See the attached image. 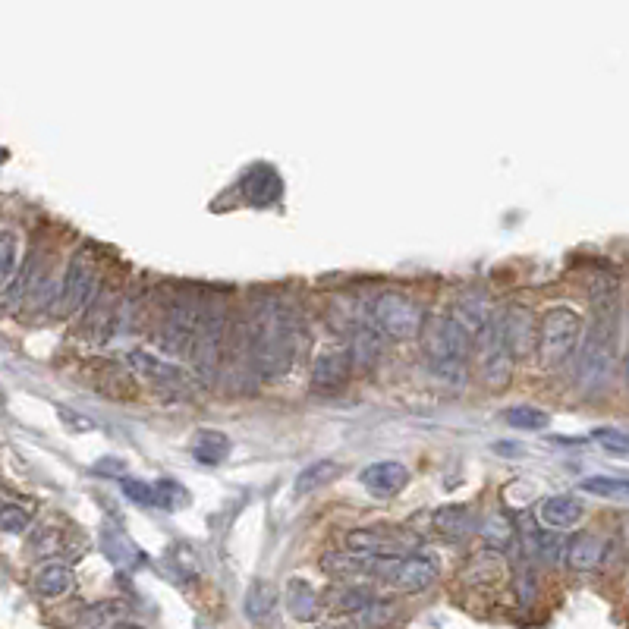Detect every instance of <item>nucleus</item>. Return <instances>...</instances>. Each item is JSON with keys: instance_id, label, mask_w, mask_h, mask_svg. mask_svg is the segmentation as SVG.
I'll use <instances>...</instances> for the list:
<instances>
[{"instance_id": "obj_1", "label": "nucleus", "mask_w": 629, "mask_h": 629, "mask_svg": "<svg viewBox=\"0 0 629 629\" xmlns=\"http://www.w3.org/2000/svg\"><path fill=\"white\" fill-rule=\"evenodd\" d=\"M592 321L582 334L576 378L585 394H598L614 375L617 362V328H620V284L611 274H595L589 280Z\"/></svg>"}, {"instance_id": "obj_2", "label": "nucleus", "mask_w": 629, "mask_h": 629, "mask_svg": "<svg viewBox=\"0 0 629 629\" xmlns=\"http://www.w3.org/2000/svg\"><path fill=\"white\" fill-rule=\"evenodd\" d=\"M296 350H299V321L296 312L287 306L284 299H262L252 312L249 321V362L255 365V372L277 381L284 378L293 362H296Z\"/></svg>"}, {"instance_id": "obj_3", "label": "nucleus", "mask_w": 629, "mask_h": 629, "mask_svg": "<svg viewBox=\"0 0 629 629\" xmlns=\"http://www.w3.org/2000/svg\"><path fill=\"white\" fill-rule=\"evenodd\" d=\"M475 337L453 315L428 318L422 328V356L441 381L463 384Z\"/></svg>"}, {"instance_id": "obj_4", "label": "nucleus", "mask_w": 629, "mask_h": 629, "mask_svg": "<svg viewBox=\"0 0 629 629\" xmlns=\"http://www.w3.org/2000/svg\"><path fill=\"white\" fill-rule=\"evenodd\" d=\"M205 306L208 302L177 296L164 302L161 324H158V346L173 356H189L195 350V340H199L202 321H205Z\"/></svg>"}, {"instance_id": "obj_5", "label": "nucleus", "mask_w": 629, "mask_h": 629, "mask_svg": "<svg viewBox=\"0 0 629 629\" xmlns=\"http://www.w3.org/2000/svg\"><path fill=\"white\" fill-rule=\"evenodd\" d=\"M368 321H372L387 340H412V337H422L425 312L412 296L400 290H384L372 299V306H368Z\"/></svg>"}, {"instance_id": "obj_6", "label": "nucleus", "mask_w": 629, "mask_h": 629, "mask_svg": "<svg viewBox=\"0 0 629 629\" xmlns=\"http://www.w3.org/2000/svg\"><path fill=\"white\" fill-rule=\"evenodd\" d=\"M579 334H585L579 312H573L567 306L548 309L545 318H541V324H538V350L535 353H538L541 365L557 368V365L567 362L576 353Z\"/></svg>"}, {"instance_id": "obj_7", "label": "nucleus", "mask_w": 629, "mask_h": 629, "mask_svg": "<svg viewBox=\"0 0 629 629\" xmlns=\"http://www.w3.org/2000/svg\"><path fill=\"white\" fill-rule=\"evenodd\" d=\"M346 548L359 557L372 560H394V557H409L419 554L422 535L406 526H362L346 535Z\"/></svg>"}, {"instance_id": "obj_8", "label": "nucleus", "mask_w": 629, "mask_h": 629, "mask_svg": "<svg viewBox=\"0 0 629 629\" xmlns=\"http://www.w3.org/2000/svg\"><path fill=\"white\" fill-rule=\"evenodd\" d=\"M368 576L394 585V589L403 595H416L438 582L441 567H438V560L428 554H409V557H394V560H372L368 563Z\"/></svg>"}, {"instance_id": "obj_9", "label": "nucleus", "mask_w": 629, "mask_h": 629, "mask_svg": "<svg viewBox=\"0 0 629 629\" xmlns=\"http://www.w3.org/2000/svg\"><path fill=\"white\" fill-rule=\"evenodd\" d=\"M224 337H227V309L221 299H211L205 306V321H202L199 340H195V350H192L195 375H199V381H205V384L218 378V368L224 362Z\"/></svg>"}, {"instance_id": "obj_10", "label": "nucleus", "mask_w": 629, "mask_h": 629, "mask_svg": "<svg viewBox=\"0 0 629 629\" xmlns=\"http://www.w3.org/2000/svg\"><path fill=\"white\" fill-rule=\"evenodd\" d=\"M479 343V368H482V381L494 390H501L510 384L513 378V365H516V356H513V346L507 340V328H504V315L497 312L494 321L488 324V328L482 331V337L475 340Z\"/></svg>"}, {"instance_id": "obj_11", "label": "nucleus", "mask_w": 629, "mask_h": 629, "mask_svg": "<svg viewBox=\"0 0 629 629\" xmlns=\"http://www.w3.org/2000/svg\"><path fill=\"white\" fill-rule=\"evenodd\" d=\"M101 277V258L95 246H82L67 265V274L60 280V309L63 315H73L89 306V299Z\"/></svg>"}, {"instance_id": "obj_12", "label": "nucleus", "mask_w": 629, "mask_h": 629, "mask_svg": "<svg viewBox=\"0 0 629 629\" xmlns=\"http://www.w3.org/2000/svg\"><path fill=\"white\" fill-rule=\"evenodd\" d=\"M126 362L139 378H145L151 384L155 394H161L167 400H189L192 397V390H195L192 378H189V372H183L180 365H173V362L148 353V350H133L126 356Z\"/></svg>"}, {"instance_id": "obj_13", "label": "nucleus", "mask_w": 629, "mask_h": 629, "mask_svg": "<svg viewBox=\"0 0 629 629\" xmlns=\"http://www.w3.org/2000/svg\"><path fill=\"white\" fill-rule=\"evenodd\" d=\"M353 375V356L346 346H324L312 359V387L318 394H337Z\"/></svg>"}, {"instance_id": "obj_14", "label": "nucleus", "mask_w": 629, "mask_h": 629, "mask_svg": "<svg viewBox=\"0 0 629 629\" xmlns=\"http://www.w3.org/2000/svg\"><path fill=\"white\" fill-rule=\"evenodd\" d=\"M359 482L372 497H394L406 488L409 469L403 463H394V460H381V463L365 466L359 472Z\"/></svg>"}, {"instance_id": "obj_15", "label": "nucleus", "mask_w": 629, "mask_h": 629, "mask_svg": "<svg viewBox=\"0 0 629 629\" xmlns=\"http://www.w3.org/2000/svg\"><path fill=\"white\" fill-rule=\"evenodd\" d=\"M567 563H570V570L576 573H592L598 570L604 557H607V538L598 535V532H579L567 541Z\"/></svg>"}, {"instance_id": "obj_16", "label": "nucleus", "mask_w": 629, "mask_h": 629, "mask_svg": "<svg viewBox=\"0 0 629 629\" xmlns=\"http://www.w3.org/2000/svg\"><path fill=\"white\" fill-rule=\"evenodd\" d=\"M381 331L375 328L372 321H356L350 324V356H353V365L362 368V372H368V368H375L378 359H381V350H384V343H381Z\"/></svg>"}, {"instance_id": "obj_17", "label": "nucleus", "mask_w": 629, "mask_h": 629, "mask_svg": "<svg viewBox=\"0 0 629 629\" xmlns=\"http://www.w3.org/2000/svg\"><path fill=\"white\" fill-rule=\"evenodd\" d=\"M494 315H497V312H494V306H491V299H488V293H482V290H469V293H463L460 302H457V309H453V318H457L475 340L482 337V331L494 321Z\"/></svg>"}, {"instance_id": "obj_18", "label": "nucleus", "mask_w": 629, "mask_h": 629, "mask_svg": "<svg viewBox=\"0 0 629 629\" xmlns=\"http://www.w3.org/2000/svg\"><path fill=\"white\" fill-rule=\"evenodd\" d=\"M504 328H507V340L513 346L516 359L529 356L532 346L538 350V328H535V318L526 306H510L504 312Z\"/></svg>"}, {"instance_id": "obj_19", "label": "nucleus", "mask_w": 629, "mask_h": 629, "mask_svg": "<svg viewBox=\"0 0 629 629\" xmlns=\"http://www.w3.org/2000/svg\"><path fill=\"white\" fill-rule=\"evenodd\" d=\"M284 601H287L290 617L299 623H312L321 614V595L315 592V585L302 576H290L287 589H284Z\"/></svg>"}, {"instance_id": "obj_20", "label": "nucleus", "mask_w": 629, "mask_h": 629, "mask_svg": "<svg viewBox=\"0 0 629 629\" xmlns=\"http://www.w3.org/2000/svg\"><path fill=\"white\" fill-rule=\"evenodd\" d=\"M117 309H120V299L111 287H104L98 293V299L92 302V309H89V318H85V328H89V337L95 343L107 340L111 337V331L117 328Z\"/></svg>"}, {"instance_id": "obj_21", "label": "nucleus", "mask_w": 629, "mask_h": 629, "mask_svg": "<svg viewBox=\"0 0 629 629\" xmlns=\"http://www.w3.org/2000/svg\"><path fill=\"white\" fill-rule=\"evenodd\" d=\"M73 582H76V576H73V570L67 567V563H45V567H38V570H35V576H32V589H35L38 598L54 601V598H63V595H67V592L73 589Z\"/></svg>"}, {"instance_id": "obj_22", "label": "nucleus", "mask_w": 629, "mask_h": 629, "mask_svg": "<svg viewBox=\"0 0 629 629\" xmlns=\"http://www.w3.org/2000/svg\"><path fill=\"white\" fill-rule=\"evenodd\" d=\"M579 516H582V504L573 494H551L541 501V523H545L551 532L576 526Z\"/></svg>"}, {"instance_id": "obj_23", "label": "nucleus", "mask_w": 629, "mask_h": 629, "mask_svg": "<svg viewBox=\"0 0 629 629\" xmlns=\"http://www.w3.org/2000/svg\"><path fill=\"white\" fill-rule=\"evenodd\" d=\"M246 620L255 623V626H268L274 611H277V589H274V582L268 579H255L249 585V592H246Z\"/></svg>"}, {"instance_id": "obj_24", "label": "nucleus", "mask_w": 629, "mask_h": 629, "mask_svg": "<svg viewBox=\"0 0 629 629\" xmlns=\"http://www.w3.org/2000/svg\"><path fill=\"white\" fill-rule=\"evenodd\" d=\"M324 601H328L331 607H337V611H343V614H356L359 617L362 611H368V607L378 601V595L368 589V585L340 582V585H334L328 595H324Z\"/></svg>"}, {"instance_id": "obj_25", "label": "nucleus", "mask_w": 629, "mask_h": 629, "mask_svg": "<svg viewBox=\"0 0 629 629\" xmlns=\"http://www.w3.org/2000/svg\"><path fill=\"white\" fill-rule=\"evenodd\" d=\"M195 463H205V466H218L230 457V438L224 431H214V428H202L199 435L192 438L189 444Z\"/></svg>"}, {"instance_id": "obj_26", "label": "nucleus", "mask_w": 629, "mask_h": 629, "mask_svg": "<svg viewBox=\"0 0 629 629\" xmlns=\"http://www.w3.org/2000/svg\"><path fill=\"white\" fill-rule=\"evenodd\" d=\"M101 551L107 554V560L117 563V567L133 570V567H139V563H142V551L114 526H101Z\"/></svg>"}, {"instance_id": "obj_27", "label": "nucleus", "mask_w": 629, "mask_h": 629, "mask_svg": "<svg viewBox=\"0 0 629 629\" xmlns=\"http://www.w3.org/2000/svg\"><path fill=\"white\" fill-rule=\"evenodd\" d=\"M368 557H359L353 551H328L321 554V570L334 576V579H343V582H353L359 576H368Z\"/></svg>"}, {"instance_id": "obj_28", "label": "nucleus", "mask_w": 629, "mask_h": 629, "mask_svg": "<svg viewBox=\"0 0 629 629\" xmlns=\"http://www.w3.org/2000/svg\"><path fill=\"white\" fill-rule=\"evenodd\" d=\"M126 620H129V601H123V598L95 601L89 611L82 614V623L89 629H117Z\"/></svg>"}, {"instance_id": "obj_29", "label": "nucleus", "mask_w": 629, "mask_h": 629, "mask_svg": "<svg viewBox=\"0 0 629 629\" xmlns=\"http://www.w3.org/2000/svg\"><path fill=\"white\" fill-rule=\"evenodd\" d=\"M431 523H435V529L447 538H460L466 532L475 529V513L466 507V504H447L441 510H435V516H431Z\"/></svg>"}, {"instance_id": "obj_30", "label": "nucleus", "mask_w": 629, "mask_h": 629, "mask_svg": "<svg viewBox=\"0 0 629 629\" xmlns=\"http://www.w3.org/2000/svg\"><path fill=\"white\" fill-rule=\"evenodd\" d=\"M246 195L255 205H271L280 195V177L271 167H255L246 177Z\"/></svg>"}, {"instance_id": "obj_31", "label": "nucleus", "mask_w": 629, "mask_h": 629, "mask_svg": "<svg viewBox=\"0 0 629 629\" xmlns=\"http://www.w3.org/2000/svg\"><path fill=\"white\" fill-rule=\"evenodd\" d=\"M337 475H340V463H334V460H318V463L306 466V469L296 475L293 491L296 494H312V491L324 488L328 482H334Z\"/></svg>"}, {"instance_id": "obj_32", "label": "nucleus", "mask_w": 629, "mask_h": 629, "mask_svg": "<svg viewBox=\"0 0 629 629\" xmlns=\"http://www.w3.org/2000/svg\"><path fill=\"white\" fill-rule=\"evenodd\" d=\"M507 573V563H504V557L501 554H494V551H482V554H475L472 560H469V567H466V579H472V582H497Z\"/></svg>"}, {"instance_id": "obj_33", "label": "nucleus", "mask_w": 629, "mask_h": 629, "mask_svg": "<svg viewBox=\"0 0 629 629\" xmlns=\"http://www.w3.org/2000/svg\"><path fill=\"white\" fill-rule=\"evenodd\" d=\"M67 548V538H63V529H57L54 523H41L32 535H29V554L32 557H51Z\"/></svg>"}, {"instance_id": "obj_34", "label": "nucleus", "mask_w": 629, "mask_h": 629, "mask_svg": "<svg viewBox=\"0 0 629 629\" xmlns=\"http://www.w3.org/2000/svg\"><path fill=\"white\" fill-rule=\"evenodd\" d=\"M504 419H507V425L510 428H519V431H545L548 425H551V416L545 409H538V406H529V403H523V406H510L507 412H504Z\"/></svg>"}, {"instance_id": "obj_35", "label": "nucleus", "mask_w": 629, "mask_h": 629, "mask_svg": "<svg viewBox=\"0 0 629 629\" xmlns=\"http://www.w3.org/2000/svg\"><path fill=\"white\" fill-rule=\"evenodd\" d=\"M16 258H19V240L13 230H4V236H0V262H4L0 277H4V296L16 287Z\"/></svg>"}, {"instance_id": "obj_36", "label": "nucleus", "mask_w": 629, "mask_h": 629, "mask_svg": "<svg viewBox=\"0 0 629 629\" xmlns=\"http://www.w3.org/2000/svg\"><path fill=\"white\" fill-rule=\"evenodd\" d=\"M592 441L604 447V453H614V457H626L629 453V435L620 428H595Z\"/></svg>"}, {"instance_id": "obj_37", "label": "nucleus", "mask_w": 629, "mask_h": 629, "mask_svg": "<svg viewBox=\"0 0 629 629\" xmlns=\"http://www.w3.org/2000/svg\"><path fill=\"white\" fill-rule=\"evenodd\" d=\"M120 488H123V494L133 504H139V507H158V488H151L148 482L129 479V475H126V479H120Z\"/></svg>"}, {"instance_id": "obj_38", "label": "nucleus", "mask_w": 629, "mask_h": 629, "mask_svg": "<svg viewBox=\"0 0 629 629\" xmlns=\"http://www.w3.org/2000/svg\"><path fill=\"white\" fill-rule=\"evenodd\" d=\"M32 523V510L29 507H16V504H4V510H0V529H4L7 535H19L26 532Z\"/></svg>"}, {"instance_id": "obj_39", "label": "nucleus", "mask_w": 629, "mask_h": 629, "mask_svg": "<svg viewBox=\"0 0 629 629\" xmlns=\"http://www.w3.org/2000/svg\"><path fill=\"white\" fill-rule=\"evenodd\" d=\"M394 617H397V607L390 604V601H381V598H378L372 607H368V611L359 614V626H362V629H384Z\"/></svg>"}, {"instance_id": "obj_40", "label": "nucleus", "mask_w": 629, "mask_h": 629, "mask_svg": "<svg viewBox=\"0 0 629 629\" xmlns=\"http://www.w3.org/2000/svg\"><path fill=\"white\" fill-rule=\"evenodd\" d=\"M582 491L601 494V497H620L626 494V482L611 479V475H589V479H582Z\"/></svg>"}, {"instance_id": "obj_41", "label": "nucleus", "mask_w": 629, "mask_h": 629, "mask_svg": "<svg viewBox=\"0 0 629 629\" xmlns=\"http://www.w3.org/2000/svg\"><path fill=\"white\" fill-rule=\"evenodd\" d=\"M155 488H158V507L173 510V507H183V504H189V491H186L183 485H177L173 479H161Z\"/></svg>"}, {"instance_id": "obj_42", "label": "nucleus", "mask_w": 629, "mask_h": 629, "mask_svg": "<svg viewBox=\"0 0 629 629\" xmlns=\"http://www.w3.org/2000/svg\"><path fill=\"white\" fill-rule=\"evenodd\" d=\"M516 595H519V604H532L538 589H535V573L532 570H519L516 573Z\"/></svg>"}, {"instance_id": "obj_43", "label": "nucleus", "mask_w": 629, "mask_h": 629, "mask_svg": "<svg viewBox=\"0 0 629 629\" xmlns=\"http://www.w3.org/2000/svg\"><path fill=\"white\" fill-rule=\"evenodd\" d=\"M60 419L67 422V425H73L76 431H92L95 428L92 419H85V416H79V412H70V409H63V406H60Z\"/></svg>"}, {"instance_id": "obj_44", "label": "nucleus", "mask_w": 629, "mask_h": 629, "mask_svg": "<svg viewBox=\"0 0 629 629\" xmlns=\"http://www.w3.org/2000/svg\"><path fill=\"white\" fill-rule=\"evenodd\" d=\"M623 375H626V384H629V337H626V353H623Z\"/></svg>"}, {"instance_id": "obj_45", "label": "nucleus", "mask_w": 629, "mask_h": 629, "mask_svg": "<svg viewBox=\"0 0 629 629\" xmlns=\"http://www.w3.org/2000/svg\"><path fill=\"white\" fill-rule=\"evenodd\" d=\"M117 629H142V626H136V623H123V626H117Z\"/></svg>"}, {"instance_id": "obj_46", "label": "nucleus", "mask_w": 629, "mask_h": 629, "mask_svg": "<svg viewBox=\"0 0 629 629\" xmlns=\"http://www.w3.org/2000/svg\"><path fill=\"white\" fill-rule=\"evenodd\" d=\"M328 629H353V626H328Z\"/></svg>"}, {"instance_id": "obj_47", "label": "nucleus", "mask_w": 629, "mask_h": 629, "mask_svg": "<svg viewBox=\"0 0 629 629\" xmlns=\"http://www.w3.org/2000/svg\"><path fill=\"white\" fill-rule=\"evenodd\" d=\"M623 482H626V494H629V475H626V479H623Z\"/></svg>"}]
</instances>
